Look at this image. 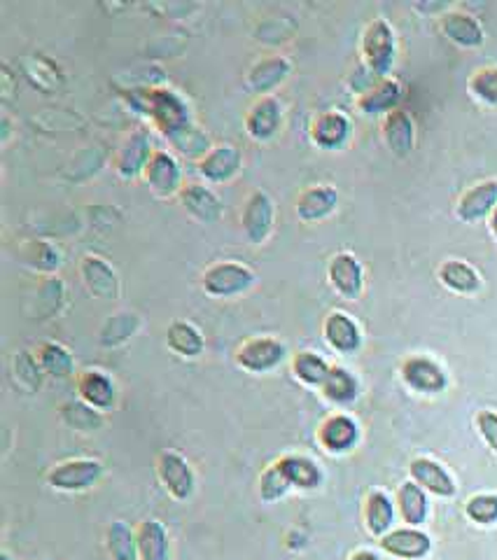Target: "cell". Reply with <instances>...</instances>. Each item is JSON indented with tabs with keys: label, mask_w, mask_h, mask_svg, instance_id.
<instances>
[{
	"label": "cell",
	"mask_w": 497,
	"mask_h": 560,
	"mask_svg": "<svg viewBox=\"0 0 497 560\" xmlns=\"http://www.w3.org/2000/svg\"><path fill=\"white\" fill-rule=\"evenodd\" d=\"M129 101L133 108L150 117V122L164 133L166 140L175 138L187 127L194 124L190 115V106L182 101L181 96L171 89H161V87H145L140 91H127Z\"/></svg>",
	"instance_id": "1"
},
{
	"label": "cell",
	"mask_w": 497,
	"mask_h": 560,
	"mask_svg": "<svg viewBox=\"0 0 497 560\" xmlns=\"http://www.w3.org/2000/svg\"><path fill=\"white\" fill-rule=\"evenodd\" d=\"M254 271L245 264H238L233 259H224L217 264L208 266L202 275V287L206 295L220 296V299H229V296H238L248 292L254 285Z\"/></svg>",
	"instance_id": "2"
},
{
	"label": "cell",
	"mask_w": 497,
	"mask_h": 560,
	"mask_svg": "<svg viewBox=\"0 0 497 560\" xmlns=\"http://www.w3.org/2000/svg\"><path fill=\"white\" fill-rule=\"evenodd\" d=\"M152 138L145 129H133L119 140L112 154V169L122 180L143 178V171L152 159Z\"/></svg>",
	"instance_id": "3"
},
{
	"label": "cell",
	"mask_w": 497,
	"mask_h": 560,
	"mask_svg": "<svg viewBox=\"0 0 497 560\" xmlns=\"http://www.w3.org/2000/svg\"><path fill=\"white\" fill-rule=\"evenodd\" d=\"M362 57L369 73L386 79L395 61V33L386 19H374L362 33Z\"/></svg>",
	"instance_id": "4"
},
{
	"label": "cell",
	"mask_w": 497,
	"mask_h": 560,
	"mask_svg": "<svg viewBox=\"0 0 497 560\" xmlns=\"http://www.w3.org/2000/svg\"><path fill=\"white\" fill-rule=\"evenodd\" d=\"M241 227L253 245H262L269 241L275 227V203L266 192L257 190L245 199Z\"/></svg>",
	"instance_id": "5"
},
{
	"label": "cell",
	"mask_w": 497,
	"mask_h": 560,
	"mask_svg": "<svg viewBox=\"0 0 497 560\" xmlns=\"http://www.w3.org/2000/svg\"><path fill=\"white\" fill-rule=\"evenodd\" d=\"M143 180L145 185L152 190V194L159 196V199H173L185 187L178 159L171 152H164V150H154L152 159H150L143 171Z\"/></svg>",
	"instance_id": "6"
},
{
	"label": "cell",
	"mask_w": 497,
	"mask_h": 560,
	"mask_svg": "<svg viewBox=\"0 0 497 560\" xmlns=\"http://www.w3.org/2000/svg\"><path fill=\"white\" fill-rule=\"evenodd\" d=\"M103 476V465L98 460H66L61 465L52 467L47 474V483L57 491L64 493H79L98 483Z\"/></svg>",
	"instance_id": "7"
},
{
	"label": "cell",
	"mask_w": 497,
	"mask_h": 560,
	"mask_svg": "<svg viewBox=\"0 0 497 560\" xmlns=\"http://www.w3.org/2000/svg\"><path fill=\"white\" fill-rule=\"evenodd\" d=\"M292 75V61L283 54H266V57L257 58L248 68L245 82L253 94L260 96H274V91L285 82Z\"/></svg>",
	"instance_id": "8"
},
{
	"label": "cell",
	"mask_w": 497,
	"mask_h": 560,
	"mask_svg": "<svg viewBox=\"0 0 497 560\" xmlns=\"http://www.w3.org/2000/svg\"><path fill=\"white\" fill-rule=\"evenodd\" d=\"M287 350L281 341H275L271 337H260L245 341L236 353V362L241 369L250 371V374H266V371L275 369L285 359Z\"/></svg>",
	"instance_id": "9"
},
{
	"label": "cell",
	"mask_w": 497,
	"mask_h": 560,
	"mask_svg": "<svg viewBox=\"0 0 497 560\" xmlns=\"http://www.w3.org/2000/svg\"><path fill=\"white\" fill-rule=\"evenodd\" d=\"M283 124V103L275 96H260L245 112V131L257 143H269Z\"/></svg>",
	"instance_id": "10"
},
{
	"label": "cell",
	"mask_w": 497,
	"mask_h": 560,
	"mask_svg": "<svg viewBox=\"0 0 497 560\" xmlns=\"http://www.w3.org/2000/svg\"><path fill=\"white\" fill-rule=\"evenodd\" d=\"M79 278L87 292L101 302H110L119 295V275L101 254H85L79 259Z\"/></svg>",
	"instance_id": "11"
},
{
	"label": "cell",
	"mask_w": 497,
	"mask_h": 560,
	"mask_svg": "<svg viewBox=\"0 0 497 560\" xmlns=\"http://www.w3.org/2000/svg\"><path fill=\"white\" fill-rule=\"evenodd\" d=\"M157 474L159 479H161V483H164L166 491H169L175 500H181V503L190 500L192 493H194V472H192L190 462H187L181 453H175V451H164V453L159 455Z\"/></svg>",
	"instance_id": "12"
},
{
	"label": "cell",
	"mask_w": 497,
	"mask_h": 560,
	"mask_svg": "<svg viewBox=\"0 0 497 560\" xmlns=\"http://www.w3.org/2000/svg\"><path fill=\"white\" fill-rule=\"evenodd\" d=\"M178 199H181L182 211L199 224H215L223 220V202H220V196L212 190H208L206 185L190 182V185L182 187Z\"/></svg>",
	"instance_id": "13"
},
{
	"label": "cell",
	"mask_w": 497,
	"mask_h": 560,
	"mask_svg": "<svg viewBox=\"0 0 497 560\" xmlns=\"http://www.w3.org/2000/svg\"><path fill=\"white\" fill-rule=\"evenodd\" d=\"M243 164L241 150L232 143L212 145L211 152L199 161V175L206 178L208 182H229L238 175Z\"/></svg>",
	"instance_id": "14"
},
{
	"label": "cell",
	"mask_w": 497,
	"mask_h": 560,
	"mask_svg": "<svg viewBox=\"0 0 497 560\" xmlns=\"http://www.w3.org/2000/svg\"><path fill=\"white\" fill-rule=\"evenodd\" d=\"M329 283L346 299H357L365 285V271L357 257L350 253H339L329 259Z\"/></svg>",
	"instance_id": "15"
},
{
	"label": "cell",
	"mask_w": 497,
	"mask_h": 560,
	"mask_svg": "<svg viewBox=\"0 0 497 560\" xmlns=\"http://www.w3.org/2000/svg\"><path fill=\"white\" fill-rule=\"evenodd\" d=\"M337 206H339V194H337V190L329 185H316L308 187V190H304L302 194H299L295 213L302 223L313 224L332 215V213L337 211Z\"/></svg>",
	"instance_id": "16"
},
{
	"label": "cell",
	"mask_w": 497,
	"mask_h": 560,
	"mask_svg": "<svg viewBox=\"0 0 497 560\" xmlns=\"http://www.w3.org/2000/svg\"><path fill=\"white\" fill-rule=\"evenodd\" d=\"M497 206V180H486V182H479V185L471 187L470 192H465V196L461 199L455 213L461 217L462 223H479L483 217L492 215Z\"/></svg>",
	"instance_id": "17"
},
{
	"label": "cell",
	"mask_w": 497,
	"mask_h": 560,
	"mask_svg": "<svg viewBox=\"0 0 497 560\" xmlns=\"http://www.w3.org/2000/svg\"><path fill=\"white\" fill-rule=\"evenodd\" d=\"M350 119L344 112L329 110L317 115L311 124V140L323 150H337L348 140Z\"/></svg>",
	"instance_id": "18"
},
{
	"label": "cell",
	"mask_w": 497,
	"mask_h": 560,
	"mask_svg": "<svg viewBox=\"0 0 497 560\" xmlns=\"http://www.w3.org/2000/svg\"><path fill=\"white\" fill-rule=\"evenodd\" d=\"M404 383L419 392H441L446 388V374L437 362L428 358H411L402 367Z\"/></svg>",
	"instance_id": "19"
},
{
	"label": "cell",
	"mask_w": 497,
	"mask_h": 560,
	"mask_svg": "<svg viewBox=\"0 0 497 560\" xmlns=\"http://www.w3.org/2000/svg\"><path fill=\"white\" fill-rule=\"evenodd\" d=\"M383 138L395 157H409L416 143V127H413L411 115L407 110H392L383 122Z\"/></svg>",
	"instance_id": "20"
},
{
	"label": "cell",
	"mask_w": 497,
	"mask_h": 560,
	"mask_svg": "<svg viewBox=\"0 0 497 560\" xmlns=\"http://www.w3.org/2000/svg\"><path fill=\"white\" fill-rule=\"evenodd\" d=\"M78 392L82 397V402L98 409V411H108V409L115 407V383L103 371H82L78 379Z\"/></svg>",
	"instance_id": "21"
},
{
	"label": "cell",
	"mask_w": 497,
	"mask_h": 560,
	"mask_svg": "<svg viewBox=\"0 0 497 560\" xmlns=\"http://www.w3.org/2000/svg\"><path fill=\"white\" fill-rule=\"evenodd\" d=\"M440 26L450 43L461 45V47H481L483 45L481 24L465 12H446L441 15Z\"/></svg>",
	"instance_id": "22"
},
{
	"label": "cell",
	"mask_w": 497,
	"mask_h": 560,
	"mask_svg": "<svg viewBox=\"0 0 497 560\" xmlns=\"http://www.w3.org/2000/svg\"><path fill=\"white\" fill-rule=\"evenodd\" d=\"M323 332L325 338H327V344L332 346L334 350H339V353H355L362 344L360 327L355 325L353 317L341 311L329 313L323 325Z\"/></svg>",
	"instance_id": "23"
},
{
	"label": "cell",
	"mask_w": 497,
	"mask_h": 560,
	"mask_svg": "<svg viewBox=\"0 0 497 560\" xmlns=\"http://www.w3.org/2000/svg\"><path fill=\"white\" fill-rule=\"evenodd\" d=\"M381 546L388 554L397 555V558H423L430 551V537L416 528H402L392 530V533L383 534Z\"/></svg>",
	"instance_id": "24"
},
{
	"label": "cell",
	"mask_w": 497,
	"mask_h": 560,
	"mask_svg": "<svg viewBox=\"0 0 497 560\" xmlns=\"http://www.w3.org/2000/svg\"><path fill=\"white\" fill-rule=\"evenodd\" d=\"M409 470H411L413 482L419 483V486L428 488V491L434 493V495L440 497L455 495L453 479H450V474L440 465V462H434V460L430 458H416Z\"/></svg>",
	"instance_id": "25"
},
{
	"label": "cell",
	"mask_w": 497,
	"mask_h": 560,
	"mask_svg": "<svg viewBox=\"0 0 497 560\" xmlns=\"http://www.w3.org/2000/svg\"><path fill=\"white\" fill-rule=\"evenodd\" d=\"M399 101H402V87H399L397 79L386 78L357 99V108L365 115H381V112L390 115L392 110H397V103Z\"/></svg>",
	"instance_id": "26"
},
{
	"label": "cell",
	"mask_w": 497,
	"mask_h": 560,
	"mask_svg": "<svg viewBox=\"0 0 497 560\" xmlns=\"http://www.w3.org/2000/svg\"><path fill=\"white\" fill-rule=\"evenodd\" d=\"M355 441H357V425L353 418L339 413V416H329L320 425V444L332 453H344L353 449Z\"/></svg>",
	"instance_id": "27"
},
{
	"label": "cell",
	"mask_w": 497,
	"mask_h": 560,
	"mask_svg": "<svg viewBox=\"0 0 497 560\" xmlns=\"http://www.w3.org/2000/svg\"><path fill=\"white\" fill-rule=\"evenodd\" d=\"M19 259L28 269L40 274H54L64 264V253L47 241H24L19 248Z\"/></svg>",
	"instance_id": "28"
},
{
	"label": "cell",
	"mask_w": 497,
	"mask_h": 560,
	"mask_svg": "<svg viewBox=\"0 0 497 560\" xmlns=\"http://www.w3.org/2000/svg\"><path fill=\"white\" fill-rule=\"evenodd\" d=\"M138 558L140 560H169V534L159 521H145L136 533Z\"/></svg>",
	"instance_id": "29"
},
{
	"label": "cell",
	"mask_w": 497,
	"mask_h": 560,
	"mask_svg": "<svg viewBox=\"0 0 497 560\" xmlns=\"http://www.w3.org/2000/svg\"><path fill=\"white\" fill-rule=\"evenodd\" d=\"M440 280L446 287H450L453 292H461V295H474V292L481 290V278L465 262H458V259H449L444 262L440 269Z\"/></svg>",
	"instance_id": "30"
},
{
	"label": "cell",
	"mask_w": 497,
	"mask_h": 560,
	"mask_svg": "<svg viewBox=\"0 0 497 560\" xmlns=\"http://www.w3.org/2000/svg\"><path fill=\"white\" fill-rule=\"evenodd\" d=\"M169 346L171 350H175L182 358H199L206 348V341H203V334L194 327L192 323L185 320H175L169 327Z\"/></svg>",
	"instance_id": "31"
},
{
	"label": "cell",
	"mask_w": 497,
	"mask_h": 560,
	"mask_svg": "<svg viewBox=\"0 0 497 560\" xmlns=\"http://www.w3.org/2000/svg\"><path fill=\"white\" fill-rule=\"evenodd\" d=\"M36 358L40 369L52 379H68L73 374V355L66 346L57 344V341H47V344L40 346L36 350Z\"/></svg>",
	"instance_id": "32"
},
{
	"label": "cell",
	"mask_w": 497,
	"mask_h": 560,
	"mask_svg": "<svg viewBox=\"0 0 497 560\" xmlns=\"http://www.w3.org/2000/svg\"><path fill=\"white\" fill-rule=\"evenodd\" d=\"M278 462H281V467L285 470L292 486L311 491V488H317L320 486V482H323V474H320L316 462L304 458V455H285V458L278 460Z\"/></svg>",
	"instance_id": "33"
},
{
	"label": "cell",
	"mask_w": 497,
	"mask_h": 560,
	"mask_svg": "<svg viewBox=\"0 0 497 560\" xmlns=\"http://www.w3.org/2000/svg\"><path fill=\"white\" fill-rule=\"evenodd\" d=\"M397 503H399V512L409 525H420L428 516V500H425L423 488L416 482L402 483V488L397 493Z\"/></svg>",
	"instance_id": "34"
},
{
	"label": "cell",
	"mask_w": 497,
	"mask_h": 560,
	"mask_svg": "<svg viewBox=\"0 0 497 560\" xmlns=\"http://www.w3.org/2000/svg\"><path fill=\"white\" fill-rule=\"evenodd\" d=\"M292 369H295L296 379L306 383V386H323L329 376L327 362L320 355L311 353V350L296 353L295 359H292Z\"/></svg>",
	"instance_id": "35"
},
{
	"label": "cell",
	"mask_w": 497,
	"mask_h": 560,
	"mask_svg": "<svg viewBox=\"0 0 497 560\" xmlns=\"http://www.w3.org/2000/svg\"><path fill=\"white\" fill-rule=\"evenodd\" d=\"M367 528L371 534H386V530L392 525L395 509H392L390 497L386 493L376 491L367 497Z\"/></svg>",
	"instance_id": "36"
},
{
	"label": "cell",
	"mask_w": 497,
	"mask_h": 560,
	"mask_svg": "<svg viewBox=\"0 0 497 560\" xmlns=\"http://www.w3.org/2000/svg\"><path fill=\"white\" fill-rule=\"evenodd\" d=\"M323 392L329 402L348 404L353 402L355 395H357V381H355L353 374H348L346 369L334 367V369H329L327 381L323 383Z\"/></svg>",
	"instance_id": "37"
},
{
	"label": "cell",
	"mask_w": 497,
	"mask_h": 560,
	"mask_svg": "<svg viewBox=\"0 0 497 560\" xmlns=\"http://www.w3.org/2000/svg\"><path fill=\"white\" fill-rule=\"evenodd\" d=\"M108 551L115 560H136L138 539L122 521H115L108 528Z\"/></svg>",
	"instance_id": "38"
},
{
	"label": "cell",
	"mask_w": 497,
	"mask_h": 560,
	"mask_svg": "<svg viewBox=\"0 0 497 560\" xmlns=\"http://www.w3.org/2000/svg\"><path fill=\"white\" fill-rule=\"evenodd\" d=\"M61 416H64L66 423L75 430H82V432H91V430L103 428V416L98 409L89 407L85 402H68L61 409Z\"/></svg>",
	"instance_id": "39"
},
{
	"label": "cell",
	"mask_w": 497,
	"mask_h": 560,
	"mask_svg": "<svg viewBox=\"0 0 497 560\" xmlns=\"http://www.w3.org/2000/svg\"><path fill=\"white\" fill-rule=\"evenodd\" d=\"M138 327V316L136 313H117L112 316L110 320L106 323V327L101 329V344L106 348H112V346H119L124 341L133 337Z\"/></svg>",
	"instance_id": "40"
},
{
	"label": "cell",
	"mask_w": 497,
	"mask_h": 560,
	"mask_svg": "<svg viewBox=\"0 0 497 560\" xmlns=\"http://www.w3.org/2000/svg\"><path fill=\"white\" fill-rule=\"evenodd\" d=\"M290 488L292 483L290 479H287L285 470L281 467V462L271 465L260 479V497L264 503H275V500H281Z\"/></svg>",
	"instance_id": "41"
},
{
	"label": "cell",
	"mask_w": 497,
	"mask_h": 560,
	"mask_svg": "<svg viewBox=\"0 0 497 560\" xmlns=\"http://www.w3.org/2000/svg\"><path fill=\"white\" fill-rule=\"evenodd\" d=\"M470 89L476 99L497 106V68L476 70L470 79Z\"/></svg>",
	"instance_id": "42"
},
{
	"label": "cell",
	"mask_w": 497,
	"mask_h": 560,
	"mask_svg": "<svg viewBox=\"0 0 497 560\" xmlns=\"http://www.w3.org/2000/svg\"><path fill=\"white\" fill-rule=\"evenodd\" d=\"M465 512H467V516L474 521V524H483V525L495 524L497 521V495H486V493H483V495H474L470 503H467Z\"/></svg>",
	"instance_id": "43"
},
{
	"label": "cell",
	"mask_w": 497,
	"mask_h": 560,
	"mask_svg": "<svg viewBox=\"0 0 497 560\" xmlns=\"http://www.w3.org/2000/svg\"><path fill=\"white\" fill-rule=\"evenodd\" d=\"M40 365H37V358L31 353H19V358H16V376H19V383H24V386H28L31 390H36V388H40Z\"/></svg>",
	"instance_id": "44"
},
{
	"label": "cell",
	"mask_w": 497,
	"mask_h": 560,
	"mask_svg": "<svg viewBox=\"0 0 497 560\" xmlns=\"http://www.w3.org/2000/svg\"><path fill=\"white\" fill-rule=\"evenodd\" d=\"M476 428H479L481 437L486 439V444L497 453V413L492 411L479 413V416H476Z\"/></svg>",
	"instance_id": "45"
},
{
	"label": "cell",
	"mask_w": 497,
	"mask_h": 560,
	"mask_svg": "<svg viewBox=\"0 0 497 560\" xmlns=\"http://www.w3.org/2000/svg\"><path fill=\"white\" fill-rule=\"evenodd\" d=\"M350 560H378V555L371 554V551H360V554H355Z\"/></svg>",
	"instance_id": "46"
},
{
	"label": "cell",
	"mask_w": 497,
	"mask_h": 560,
	"mask_svg": "<svg viewBox=\"0 0 497 560\" xmlns=\"http://www.w3.org/2000/svg\"><path fill=\"white\" fill-rule=\"evenodd\" d=\"M491 229H492V233H495V236H497V206H495V211H492V215H491Z\"/></svg>",
	"instance_id": "47"
},
{
	"label": "cell",
	"mask_w": 497,
	"mask_h": 560,
	"mask_svg": "<svg viewBox=\"0 0 497 560\" xmlns=\"http://www.w3.org/2000/svg\"><path fill=\"white\" fill-rule=\"evenodd\" d=\"M0 560H10V555H7V554H3V558H0Z\"/></svg>",
	"instance_id": "48"
}]
</instances>
